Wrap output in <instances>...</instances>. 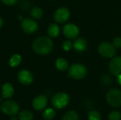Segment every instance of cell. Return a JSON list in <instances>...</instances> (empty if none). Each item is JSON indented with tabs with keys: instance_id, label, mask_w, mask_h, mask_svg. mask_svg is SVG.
<instances>
[{
	"instance_id": "cell-1",
	"label": "cell",
	"mask_w": 121,
	"mask_h": 120,
	"mask_svg": "<svg viewBox=\"0 0 121 120\" xmlns=\"http://www.w3.org/2000/svg\"><path fill=\"white\" fill-rule=\"evenodd\" d=\"M53 47V42L51 39L46 36H42L36 38L33 42V49L38 54L45 55L50 52Z\"/></svg>"
},
{
	"instance_id": "cell-2",
	"label": "cell",
	"mask_w": 121,
	"mask_h": 120,
	"mask_svg": "<svg viewBox=\"0 0 121 120\" xmlns=\"http://www.w3.org/2000/svg\"><path fill=\"white\" fill-rule=\"evenodd\" d=\"M87 74L86 68L82 64L74 63L71 65L68 70V74L70 77L74 79H84Z\"/></svg>"
},
{
	"instance_id": "cell-3",
	"label": "cell",
	"mask_w": 121,
	"mask_h": 120,
	"mask_svg": "<svg viewBox=\"0 0 121 120\" xmlns=\"http://www.w3.org/2000/svg\"><path fill=\"white\" fill-rule=\"evenodd\" d=\"M1 111L10 117L16 116L19 113V106L18 103L13 100H6L0 106Z\"/></svg>"
},
{
	"instance_id": "cell-4",
	"label": "cell",
	"mask_w": 121,
	"mask_h": 120,
	"mask_svg": "<svg viewBox=\"0 0 121 120\" xmlns=\"http://www.w3.org/2000/svg\"><path fill=\"white\" fill-rule=\"evenodd\" d=\"M69 103V97L66 93H57L52 98V105L55 109L57 110H60L67 107Z\"/></svg>"
},
{
	"instance_id": "cell-5",
	"label": "cell",
	"mask_w": 121,
	"mask_h": 120,
	"mask_svg": "<svg viewBox=\"0 0 121 120\" xmlns=\"http://www.w3.org/2000/svg\"><path fill=\"white\" fill-rule=\"evenodd\" d=\"M107 101L110 105L114 108L121 106V91L118 89L113 88L108 91L106 96Z\"/></svg>"
},
{
	"instance_id": "cell-6",
	"label": "cell",
	"mask_w": 121,
	"mask_h": 120,
	"mask_svg": "<svg viewBox=\"0 0 121 120\" xmlns=\"http://www.w3.org/2000/svg\"><path fill=\"white\" fill-rule=\"evenodd\" d=\"M99 54L105 58H111L116 54V47L108 42H103L99 45Z\"/></svg>"
},
{
	"instance_id": "cell-7",
	"label": "cell",
	"mask_w": 121,
	"mask_h": 120,
	"mask_svg": "<svg viewBox=\"0 0 121 120\" xmlns=\"http://www.w3.org/2000/svg\"><path fill=\"white\" fill-rule=\"evenodd\" d=\"M21 29L28 34H32L35 33L38 29V25L37 22L30 18H26L23 19L21 24Z\"/></svg>"
},
{
	"instance_id": "cell-8",
	"label": "cell",
	"mask_w": 121,
	"mask_h": 120,
	"mask_svg": "<svg viewBox=\"0 0 121 120\" xmlns=\"http://www.w3.org/2000/svg\"><path fill=\"white\" fill-rule=\"evenodd\" d=\"M69 11L66 7H60L55 12L54 19L57 23H63L66 22L69 18Z\"/></svg>"
},
{
	"instance_id": "cell-9",
	"label": "cell",
	"mask_w": 121,
	"mask_h": 120,
	"mask_svg": "<svg viewBox=\"0 0 121 120\" xmlns=\"http://www.w3.org/2000/svg\"><path fill=\"white\" fill-rule=\"evenodd\" d=\"M17 79L19 83L24 86H28L33 81V76L28 70L20 71L17 75Z\"/></svg>"
},
{
	"instance_id": "cell-10",
	"label": "cell",
	"mask_w": 121,
	"mask_h": 120,
	"mask_svg": "<svg viewBox=\"0 0 121 120\" xmlns=\"http://www.w3.org/2000/svg\"><path fill=\"white\" fill-rule=\"evenodd\" d=\"M48 98L44 95H40L35 97L32 102L33 108L36 111L43 110L48 105Z\"/></svg>"
},
{
	"instance_id": "cell-11",
	"label": "cell",
	"mask_w": 121,
	"mask_h": 120,
	"mask_svg": "<svg viewBox=\"0 0 121 120\" xmlns=\"http://www.w3.org/2000/svg\"><path fill=\"white\" fill-rule=\"evenodd\" d=\"M78 27L73 23H67L63 27V34L69 39H74L79 35Z\"/></svg>"
},
{
	"instance_id": "cell-12",
	"label": "cell",
	"mask_w": 121,
	"mask_h": 120,
	"mask_svg": "<svg viewBox=\"0 0 121 120\" xmlns=\"http://www.w3.org/2000/svg\"><path fill=\"white\" fill-rule=\"evenodd\" d=\"M108 69L113 75L121 74V57H116L111 59L108 65Z\"/></svg>"
},
{
	"instance_id": "cell-13",
	"label": "cell",
	"mask_w": 121,
	"mask_h": 120,
	"mask_svg": "<svg viewBox=\"0 0 121 120\" xmlns=\"http://www.w3.org/2000/svg\"><path fill=\"white\" fill-rule=\"evenodd\" d=\"M14 94V89L11 84L9 83H6L2 86L1 96L4 99H9L13 97Z\"/></svg>"
},
{
	"instance_id": "cell-14",
	"label": "cell",
	"mask_w": 121,
	"mask_h": 120,
	"mask_svg": "<svg viewBox=\"0 0 121 120\" xmlns=\"http://www.w3.org/2000/svg\"><path fill=\"white\" fill-rule=\"evenodd\" d=\"M73 47L76 51L78 52H82L84 50H86L87 47V43L86 41L84 38H77L74 40L73 43Z\"/></svg>"
},
{
	"instance_id": "cell-15",
	"label": "cell",
	"mask_w": 121,
	"mask_h": 120,
	"mask_svg": "<svg viewBox=\"0 0 121 120\" xmlns=\"http://www.w3.org/2000/svg\"><path fill=\"white\" fill-rule=\"evenodd\" d=\"M60 27L57 23H50L48 28V34L50 37H56L59 35Z\"/></svg>"
},
{
	"instance_id": "cell-16",
	"label": "cell",
	"mask_w": 121,
	"mask_h": 120,
	"mask_svg": "<svg viewBox=\"0 0 121 120\" xmlns=\"http://www.w3.org/2000/svg\"><path fill=\"white\" fill-rule=\"evenodd\" d=\"M56 67L58 70L61 71H66L68 67H69V64L67 61L64 59V58H59L57 59L56 63H55Z\"/></svg>"
},
{
	"instance_id": "cell-17",
	"label": "cell",
	"mask_w": 121,
	"mask_h": 120,
	"mask_svg": "<svg viewBox=\"0 0 121 120\" xmlns=\"http://www.w3.org/2000/svg\"><path fill=\"white\" fill-rule=\"evenodd\" d=\"M18 118L19 120H33V114L30 110H24L18 113Z\"/></svg>"
},
{
	"instance_id": "cell-18",
	"label": "cell",
	"mask_w": 121,
	"mask_h": 120,
	"mask_svg": "<svg viewBox=\"0 0 121 120\" xmlns=\"http://www.w3.org/2000/svg\"><path fill=\"white\" fill-rule=\"evenodd\" d=\"M56 112L52 108L45 109L43 112V118L45 120H52L55 118Z\"/></svg>"
},
{
	"instance_id": "cell-19",
	"label": "cell",
	"mask_w": 121,
	"mask_h": 120,
	"mask_svg": "<svg viewBox=\"0 0 121 120\" xmlns=\"http://www.w3.org/2000/svg\"><path fill=\"white\" fill-rule=\"evenodd\" d=\"M30 16L33 19H40L43 16V11L41 8L35 6L31 9Z\"/></svg>"
},
{
	"instance_id": "cell-20",
	"label": "cell",
	"mask_w": 121,
	"mask_h": 120,
	"mask_svg": "<svg viewBox=\"0 0 121 120\" xmlns=\"http://www.w3.org/2000/svg\"><path fill=\"white\" fill-rule=\"evenodd\" d=\"M21 60H22V58L21 55L18 54H15L10 58L9 63L10 66L16 67L20 64V63L21 62Z\"/></svg>"
},
{
	"instance_id": "cell-21",
	"label": "cell",
	"mask_w": 121,
	"mask_h": 120,
	"mask_svg": "<svg viewBox=\"0 0 121 120\" xmlns=\"http://www.w3.org/2000/svg\"><path fill=\"white\" fill-rule=\"evenodd\" d=\"M62 120H79V118L76 111L69 110L64 115Z\"/></svg>"
},
{
	"instance_id": "cell-22",
	"label": "cell",
	"mask_w": 121,
	"mask_h": 120,
	"mask_svg": "<svg viewBox=\"0 0 121 120\" xmlns=\"http://www.w3.org/2000/svg\"><path fill=\"white\" fill-rule=\"evenodd\" d=\"M88 119L89 120H101V114L96 110H91L88 112Z\"/></svg>"
},
{
	"instance_id": "cell-23",
	"label": "cell",
	"mask_w": 121,
	"mask_h": 120,
	"mask_svg": "<svg viewBox=\"0 0 121 120\" xmlns=\"http://www.w3.org/2000/svg\"><path fill=\"white\" fill-rule=\"evenodd\" d=\"M121 114L118 111H112L108 115V120H121Z\"/></svg>"
},
{
	"instance_id": "cell-24",
	"label": "cell",
	"mask_w": 121,
	"mask_h": 120,
	"mask_svg": "<svg viewBox=\"0 0 121 120\" xmlns=\"http://www.w3.org/2000/svg\"><path fill=\"white\" fill-rule=\"evenodd\" d=\"M62 46V48H63L64 50L69 51V50H70L72 49V47L73 45H72V42L69 40H65V41L63 42Z\"/></svg>"
},
{
	"instance_id": "cell-25",
	"label": "cell",
	"mask_w": 121,
	"mask_h": 120,
	"mask_svg": "<svg viewBox=\"0 0 121 120\" xmlns=\"http://www.w3.org/2000/svg\"><path fill=\"white\" fill-rule=\"evenodd\" d=\"M113 45L116 48H120L121 47V37H117L113 40Z\"/></svg>"
},
{
	"instance_id": "cell-26",
	"label": "cell",
	"mask_w": 121,
	"mask_h": 120,
	"mask_svg": "<svg viewBox=\"0 0 121 120\" xmlns=\"http://www.w3.org/2000/svg\"><path fill=\"white\" fill-rule=\"evenodd\" d=\"M1 1L7 6H12L14 5L18 0H1Z\"/></svg>"
},
{
	"instance_id": "cell-27",
	"label": "cell",
	"mask_w": 121,
	"mask_h": 120,
	"mask_svg": "<svg viewBox=\"0 0 121 120\" xmlns=\"http://www.w3.org/2000/svg\"><path fill=\"white\" fill-rule=\"evenodd\" d=\"M3 24H4V21H3L2 18L0 17V28L3 25Z\"/></svg>"
},
{
	"instance_id": "cell-28",
	"label": "cell",
	"mask_w": 121,
	"mask_h": 120,
	"mask_svg": "<svg viewBox=\"0 0 121 120\" xmlns=\"http://www.w3.org/2000/svg\"><path fill=\"white\" fill-rule=\"evenodd\" d=\"M18 118H17L16 116H11V118H10V120H18Z\"/></svg>"
},
{
	"instance_id": "cell-29",
	"label": "cell",
	"mask_w": 121,
	"mask_h": 120,
	"mask_svg": "<svg viewBox=\"0 0 121 120\" xmlns=\"http://www.w3.org/2000/svg\"><path fill=\"white\" fill-rule=\"evenodd\" d=\"M18 19H19V20H21V21H23V16H18Z\"/></svg>"
}]
</instances>
